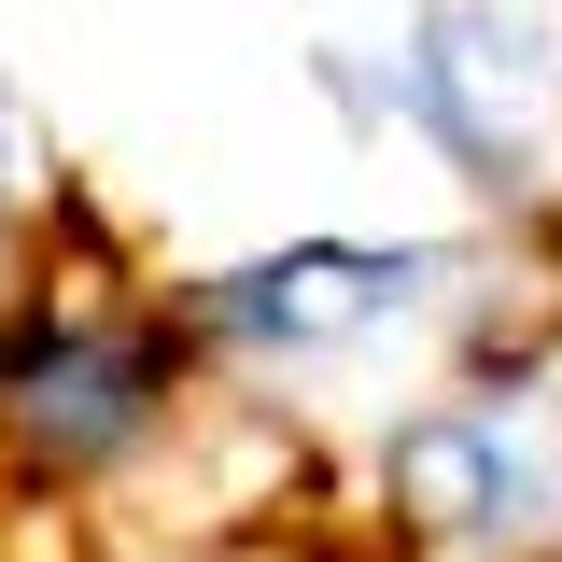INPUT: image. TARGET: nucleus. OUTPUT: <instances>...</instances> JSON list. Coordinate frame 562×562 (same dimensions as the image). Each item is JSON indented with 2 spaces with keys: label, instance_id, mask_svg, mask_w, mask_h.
I'll return each mask as SVG.
<instances>
[{
  "label": "nucleus",
  "instance_id": "1",
  "mask_svg": "<svg viewBox=\"0 0 562 562\" xmlns=\"http://www.w3.org/2000/svg\"><path fill=\"white\" fill-rule=\"evenodd\" d=\"M310 85L351 127L422 140L492 225H549V198H562V57H549L535 0H422L394 29V57L324 43Z\"/></svg>",
  "mask_w": 562,
  "mask_h": 562
},
{
  "label": "nucleus",
  "instance_id": "5",
  "mask_svg": "<svg viewBox=\"0 0 562 562\" xmlns=\"http://www.w3.org/2000/svg\"><path fill=\"white\" fill-rule=\"evenodd\" d=\"M0 183H29V169H14V85H0Z\"/></svg>",
  "mask_w": 562,
  "mask_h": 562
},
{
  "label": "nucleus",
  "instance_id": "4",
  "mask_svg": "<svg viewBox=\"0 0 562 562\" xmlns=\"http://www.w3.org/2000/svg\"><path fill=\"white\" fill-rule=\"evenodd\" d=\"M29 268V183H0V281Z\"/></svg>",
  "mask_w": 562,
  "mask_h": 562
},
{
  "label": "nucleus",
  "instance_id": "3",
  "mask_svg": "<svg viewBox=\"0 0 562 562\" xmlns=\"http://www.w3.org/2000/svg\"><path fill=\"white\" fill-rule=\"evenodd\" d=\"M479 254L492 239H281V254L183 281V324L198 351H239V366H338L408 324H450L464 351H492V310L464 281Z\"/></svg>",
  "mask_w": 562,
  "mask_h": 562
},
{
  "label": "nucleus",
  "instance_id": "2",
  "mask_svg": "<svg viewBox=\"0 0 562 562\" xmlns=\"http://www.w3.org/2000/svg\"><path fill=\"white\" fill-rule=\"evenodd\" d=\"M380 535L422 562H562V351L492 338L408 422H380Z\"/></svg>",
  "mask_w": 562,
  "mask_h": 562
}]
</instances>
